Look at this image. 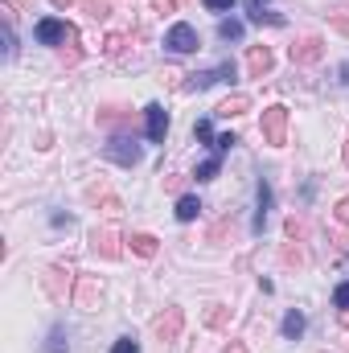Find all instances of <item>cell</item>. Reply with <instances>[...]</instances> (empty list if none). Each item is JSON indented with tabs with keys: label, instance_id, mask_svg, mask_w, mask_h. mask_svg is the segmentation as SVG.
<instances>
[{
	"label": "cell",
	"instance_id": "cell-7",
	"mask_svg": "<svg viewBox=\"0 0 349 353\" xmlns=\"http://www.w3.org/2000/svg\"><path fill=\"white\" fill-rule=\"evenodd\" d=\"M103 152H107V157H111L115 165H128V169H132V165L140 161V148H136V140H128V136H115V140H111V144H107Z\"/></svg>",
	"mask_w": 349,
	"mask_h": 353
},
{
	"label": "cell",
	"instance_id": "cell-6",
	"mask_svg": "<svg viewBox=\"0 0 349 353\" xmlns=\"http://www.w3.org/2000/svg\"><path fill=\"white\" fill-rule=\"evenodd\" d=\"M144 119H148V140L165 144V136H169V111L161 103H152V107H144Z\"/></svg>",
	"mask_w": 349,
	"mask_h": 353
},
{
	"label": "cell",
	"instance_id": "cell-27",
	"mask_svg": "<svg viewBox=\"0 0 349 353\" xmlns=\"http://www.w3.org/2000/svg\"><path fill=\"white\" fill-rule=\"evenodd\" d=\"M251 21H255V25H263V21H267V25H283V17H275V12H251Z\"/></svg>",
	"mask_w": 349,
	"mask_h": 353
},
{
	"label": "cell",
	"instance_id": "cell-30",
	"mask_svg": "<svg viewBox=\"0 0 349 353\" xmlns=\"http://www.w3.org/2000/svg\"><path fill=\"white\" fill-rule=\"evenodd\" d=\"M103 214L107 218H119V197H103Z\"/></svg>",
	"mask_w": 349,
	"mask_h": 353
},
{
	"label": "cell",
	"instance_id": "cell-25",
	"mask_svg": "<svg viewBox=\"0 0 349 353\" xmlns=\"http://www.w3.org/2000/svg\"><path fill=\"white\" fill-rule=\"evenodd\" d=\"M206 325H214V329L226 325V308H210V312H206Z\"/></svg>",
	"mask_w": 349,
	"mask_h": 353
},
{
	"label": "cell",
	"instance_id": "cell-22",
	"mask_svg": "<svg viewBox=\"0 0 349 353\" xmlns=\"http://www.w3.org/2000/svg\"><path fill=\"white\" fill-rule=\"evenodd\" d=\"M193 136H197L201 144H210V140H214V128H210V119H197V128H193Z\"/></svg>",
	"mask_w": 349,
	"mask_h": 353
},
{
	"label": "cell",
	"instance_id": "cell-20",
	"mask_svg": "<svg viewBox=\"0 0 349 353\" xmlns=\"http://www.w3.org/2000/svg\"><path fill=\"white\" fill-rule=\"evenodd\" d=\"M210 83H218V74H206V70H201V74H189V83H185V90H206Z\"/></svg>",
	"mask_w": 349,
	"mask_h": 353
},
{
	"label": "cell",
	"instance_id": "cell-40",
	"mask_svg": "<svg viewBox=\"0 0 349 353\" xmlns=\"http://www.w3.org/2000/svg\"><path fill=\"white\" fill-rule=\"evenodd\" d=\"M54 4H58V8H70V4H74V0H54Z\"/></svg>",
	"mask_w": 349,
	"mask_h": 353
},
{
	"label": "cell",
	"instance_id": "cell-32",
	"mask_svg": "<svg viewBox=\"0 0 349 353\" xmlns=\"http://www.w3.org/2000/svg\"><path fill=\"white\" fill-rule=\"evenodd\" d=\"M333 214H337V222H341V226H349V197L337 201V210H333Z\"/></svg>",
	"mask_w": 349,
	"mask_h": 353
},
{
	"label": "cell",
	"instance_id": "cell-33",
	"mask_svg": "<svg viewBox=\"0 0 349 353\" xmlns=\"http://www.w3.org/2000/svg\"><path fill=\"white\" fill-rule=\"evenodd\" d=\"M218 79H222V83H235V62H222V66H218Z\"/></svg>",
	"mask_w": 349,
	"mask_h": 353
},
{
	"label": "cell",
	"instance_id": "cell-36",
	"mask_svg": "<svg viewBox=\"0 0 349 353\" xmlns=\"http://www.w3.org/2000/svg\"><path fill=\"white\" fill-rule=\"evenodd\" d=\"M333 25H337L341 33H349V17H341V12H333Z\"/></svg>",
	"mask_w": 349,
	"mask_h": 353
},
{
	"label": "cell",
	"instance_id": "cell-9",
	"mask_svg": "<svg viewBox=\"0 0 349 353\" xmlns=\"http://www.w3.org/2000/svg\"><path fill=\"white\" fill-rule=\"evenodd\" d=\"M271 62H275V58H271L267 46H251V50H247V70H251V79H263V74L271 70Z\"/></svg>",
	"mask_w": 349,
	"mask_h": 353
},
{
	"label": "cell",
	"instance_id": "cell-5",
	"mask_svg": "<svg viewBox=\"0 0 349 353\" xmlns=\"http://www.w3.org/2000/svg\"><path fill=\"white\" fill-rule=\"evenodd\" d=\"M90 247H94L103 259H119V230H115V226H94V230H90Z\"/></svg>",
	"mask_w": 349,
	"mask_h": 353
},
{
	"label": "cell",
	"instance_id": "cell-11",
	"mask_svg": "<svg viewBox=\"0 0 349 353\" xmlns=\"http://www.w3.org/2000/svg\"><path fill=\"white\" fill-rule=\"evenodd\" d=\"M74 300H79V308H94V300H99V279H94V275H83Z\"/></svg>",
	"mask_w": 349,
	"mask_h": 353
},
{
	"label": "cell",
	"instance_id": "cell-34",
	"mask_svg": "<svg viewBox=\"0 0 349 353\" xmlns=\"http://www.w3.org/2000/svg\"><path fill=\"white\" fill-rule=\"evenodd\" d=\"M230 4H235V0H206V8H210V12H226Z\"/></svg>",
	"mask_w": 349,
	"mask_h": 353
},
{
	"label": "cell",
	"instance_id": "cell-39",
	"mask_svg": "<svg viewBox=\"0 0 349 353\" xmlns=\"http://www.w3.org/2000/svg\"><path fill=\"white\" fill-rule=\"evenodd\" d=\"M341 325L349 329V308H341Z\"/></svg>",
	"mask_w": 349,
	"mask_h": 353
},
{
	"label": "cell",
	"instance_id": "cell-12",
	"mask_svg": "<svg viewBox=\"0 0 349 353\" xmlns=\"http://www.w3.org/2000/svg\"><path fill=\"white\" fill-rule=\"evenodd\" d=\"M214 111L230 119V115H243V111H251V99H247V94H230V99H222V103H218Z\"/></svg>",
	"mask_w": 349,
	"mask_h": 353
},
{
	"label": "cell",
	"instance_id": "cell-1",
	"mask_svg": "<svg viewBox=\"0 0 349 353\" xmlns=\"http://www.w3.org/2000/svg\"><path fill=\"white\" fill-rule=\"evenodd\" d=\"M259 132H263V144H271V148H283L288 144V107H263V123H259Z\"/></svg>",
	"mask_w": 349,
	"mask_h": 353
},
{
	"label": "cell",
	"instance_id": "cell-16",
	"mask_svg": "<svg viewBox=\"0 0 349 353\" xmlns=\"http://www.w3.org/2000/svg\"><path fill=\"white\" fill-rule=\"evenodd\" d=\"M300 333H304V312L292 308V312L283 316V337H300Z\"/></svg>",
	"mask_w": 349,
	"mask_h": 353
},
{
	"label": "cell",
	"instance_id": "cell-41",
	"mask_svg": "<svg viewBox=\"0 0 349 353\" xmlns=\"http://www.w3.org/2000/svg\"><path fill=\"white\" fill-rule=\"evenodd\" d=\"M346 165H349V144H346Z\"/></svg>",
	"mask_w": 349,
	"mask_h": 353
},
{
	"label": "cell",
	"instance_id": "cell-21",
	"mask_svg": "<svg viewBox=\"0 0 349 353\" xmlns=\"http://www.w3.org/2000/svg\"><path fill=\"white\" fill-rule=\"evenodd\" d=\"M83 4H87V12L94 17V21H103V17L111 12V4H107V0H83Z\"/></svg>",
	"mask_w": 349,
	"mask_h": 353
},
{
	"label": "cell",
	"instance_id": "cell-10",
	"mask_svg": "<svg viewBox=\"0 0 349 353\" xmlns=\"http://www.w3.org/2000/svg\"><path fill=\"white\" fill-rule=\"evenodd\" d=\"M58 58H62L66 66H79V58H83V46H79V29H74V25L66 29V41H62V50H58Z\"/></svg>",
	"mask_w": 349,
	"mask_h": 353
},
{
	"label": "cell",
	"instance_id": "cell-37",
	"mask_svg": "<svg viewBox=\"0 0 349 353\" xmlns=\"http://www.w3.org/2000/svg\"><path fill=\"white\" fill-rule=\"evenodd\" d=\"M222 353H247V345H243V341H230V345H226Z\"/></svg>",
	"mask_w": 349,
	"mask_h": 353
},
{
	"label": "cell",
	"instance_id": "cell-24",
	"mask_svg": "<svg viewBox=\"0 0 349 353\" xmlns=\"http://www.w3.org/2000/svg\"><path fill=\"white\" fill-rule=\"evenodd\" d=\"M283 259H288V263H304V251H300V247H292V239H288V247H283Z\"/></svg>",
	"mask_w": 349,
	"mask_h": 353
},
{
	"label": "cell",
	"instance_id": "cell-13",
	"mask_svg": "<svg viewBox=\"0 0 349 353\" xmlns=\"http://www.w3.org/2000/svg\"><path fill=\"white\" fill-rule=\"evenodd\" d=\"M128 243H132V251H136V255H140V259H152V255H157V251H161V243H157V239H152V234H132V239H128Z\"/></svg>",
	"mask_w": 349,
	"mask_h": 353
},
{
	"label": "cell",
	"instance_id": "cell-26",
	"mask_svg": "<svg viewBox=\"0 0 349 353\" xmlns=\"http://www.w3.org/2000/svg\"><path fill=\"white\" fill-rule=\"evenodd\" d=\"M111 353H140V345H136L132 337H123V341H115V345H111Z\"/></svg>",
	"mask_w": 349,
	"mask_h": 353
},
{
	"label": "cell",
	"instance_id": "cell-18",
	"mask_svg": "<svg viewBox=\"0 0 349 353\" xmlns=\"http://www.w3.org/2000/svg\"><path fill=\"white\" fill-rule=\"evenodd\" d=\"M218 37H222V41H239V37H243V21H222V25H218Z\"/></svg>",
	"mask_w": 349,
	"mask_h": 353
},
{
	"label": "cell",
	"instance_id": "cell-15",
	"mask_svg": "<svg viewBox=\"0 0 349 353\" xmlns=\"http://www.w3.org/2000/svg\"><path fill=\"white\" fill-rule=\"evenodd\" d=\"M123 46H128V37H119V33H111V37H107V46H103V54H107L111 62H123Z\"/></svg>",
	"mask_w": 349,
	"mask_h": 353
},
{
	"label": "cell",
	"instance_id": "cell-14",
	"mask_svg": "<svg viewBox=\"0 0 349 353\" xmlns=\"http://www.w3.org/2000/svg\"><path fill=\"white\" fill-rule=\"evenodd\" d=\"M197 214H201V201H197V197H181V201H177V218H181V222H193Z\"/></svg>",
	"mask_w": 349,
	"mask_h": 353
},
{
	"label": "cell",
	"instance_id": "cell-17",
	"mask_svg": "<svg viewBox=\"0 0 349 353\" xmlns=\"http://www.w3.org/2000/svg\"><path fill=\"white\" fill-rule=\"evenodd\" d=\"M267 210H271V185H267V181H259V214H255V230H263Z\"/></svg>",
	"mask_w": 349,
	"mask_h": 353
},
{
	"label": "cell",
	"instance_id": "cell-35",
	"mask_svg": "<svg viewBox=\"0 0 349 353\" xmlns=\"http://www.w3.org/2000/svg\"><path fill=\"white\" fill-rule=\"evenodd\" d=\"M157 12H177V0H152Z\"/></svg>",
	"mask_w": 349,
	"mask_h": 353
},
{
	"label": "cell",
	"instance_id": "cell-4",
	"mask_svg": "<svg viewBox=\"0 0 349 353\" xmlns=\"http://www.w3.org/2000/svg\"><path fill=\"white\" fill-rule=\"evenodd\" d=\"M321 54H325L321 37H296L292 41V62L296 66H312V62H321Z\"/></svg>",
	"mask_w": 349,
	"mask_h": 353
},
{
	"label": "cell",
	"instance_id": "cell-23",
	"mask_svg": "<svg viewBox=\"0 0 349 353\" xmlns=\"http://www.w3.org/2000/svg\"><path fill=\"white\" fill-rule=\"evenodd\" d=\"M119 119H123V107H107V111L99 115V123H103V128H107V123H119Z\"/></svg>",
	"mask_w": 349,
	"mask_h": 353
},
{
	"label": "cell",
	"instance_id": "cell-29",
	"mask_svg": "<svg viewBox=\"0 0 349 353\" xmlns=\"http://www.w3.org/2000/svg\"><path fill=\"white\" fill-rule=\"evenodd\" d=\"M235 144H239V140H235V136H230V132H226V136H218V140H214V148H218V152H230V148H235Z\"/></svg>",
	"mask_w": 349,
	"mask_h": 353
},
{
	"label": "cell",
	"instance_id": "cell-31",
	"mask_svg": "<svg viewBox=\"0 0 349 353\" xmlns=\"http://www.w3.org/2000/svg\"><path fill=\"white\" fill-rule=\"evenodd\" d=\"M333 304H337V308H349V283H341V288L333 292Z\"/></svg>",
	"mask_w": 349,
	"mask_h": 353
},
{
	"label": "cell",
	"instance_id": "cell-3",
	"mask_svg": "<svg viewBox=\"0 0 349 353\" xmlns=\"http://www.w3.org/2000/svg\"><path fill=\"white\" fill-rule=\"evenodd\" d=\"M165 46H169V50H177V54H193V50L201 46V37H197V29H193V25L177 21L173 29H169V37H165Z\"/></svg>",
	"mask_w": 349,
	"mask_h": 353
},
{
	"label": "cell",
	"instance_id": "cell-28",
	"mask_svg": "<svg viewBox=\"0 0 349 353\" xmlns=\"http://www.w3.org/2000/svg\"><path fill=\"white\" fill-rule=\"evenodd\" d=\"M4 54H8V58L17 54V37H12V29H8V21H4Z\"/></svg>",
	"mask_w": 349,
	"mask_h": 353
},
{
	"label": "cell",
	"instance_id": "cell-42",
	"mask_svg": "<svg viewBox=\"0 0 349 353\" xmlns=\"http://www.w3.org/2000/svg\"><path fill=\"white\" fill-rule=\"evenodd\" d=\"M17 4H29V0H17Z\"/></svg>",
	"mask_w": 349,
	"mask_h": 353
},
{
	"label": "cell",
	"instance_id": "cell-2",
	"mask_svg": "<svg viewBox=\"0 0 349 353\" xmlns=\"http://www.w3.org/2000/svg\"><path fill=\"white\" fill-rule=\"evenodd\" d=\"M181 325H185V312H181V308H165V312L152 321V337H157L161 345H169V341L181 337Z\"/></svg>",
	"mask_w": 349,
	"mask_h": 353
},
{
	"label": "cell",
	"instance_id": "cell-8",
	"mask_svg": "<svg viewBox=\"0 0 349 353\" xmlns=\"http://www.w3.org/2000/svg\"><path fill=\"white\" fill-rule=\"evenodd\" d=\"M66 21H58V17H46V21H37V41L41 46H62L66 41Z\"/></svg>",
	"mask_w": 349,
	"mask_h": 353
},
{
	"label": "cell",
	"instance_id": "cell-19",
	"mask_svg": "<svg viewBox=\"0 0 349 353\" xmlns=\"http://www.w3.org/2000/svg\"><path fill=\"white\" fill-rule=\"evenodd\" d=\"M218 169H222V161H218V157L201 161V165H197V181H214V176H218Z\"/></svg>",
	"mask_w": 349,
	"mask_h": 353
},
{
	"label": "cell",
	"instance_id": "cell-38",
	"mask_svg": "<svg viewBox=\"0 0 349 353\" xmlns=\"http://www.w3.org/2000/svg\"><path fill=\"white\" fill-rule=\"evenodd\" d=\"M263 4H267V0H247V8H251V12H263Z\"/></svg>",
	"mask_w": 349,
	"mask_h": 353
}]
</instances>
